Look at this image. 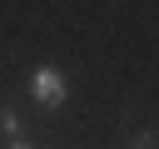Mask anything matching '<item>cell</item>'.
<instances>
[{"instance_id": "cell-4", "label": "cell", "mask_w": 159, "mask_h": 149, "mask_svg": "<svg viewBox=\"0 0 159 149\" xmlns=\"http://www.w3.org/2000/svg\"><path fill=\"white\" fill-rule=\"evenodd\" d=\"M10 149H35V144H30V139H20V134H15V139H10Z\"/></svg>"}, {"instance_id": "cell-1", "label": "cell", "mask_w": 159, "mask_h": 149, "mask_svg": "<svg viewBox=\"0 0 159 149\" xmlns=\"http://www.w3.org/2000/svg\"><path fill=\"white\" fill-rule=\"evenodd\" d=\"M30 94H35V104H45V109H60L65 104V74L55 70V65H40L35 74H30Z\"/></svg>"}, {"instance_id": "cell-2", "label": "cell", "mask_w": 159, "mask_h": 149, "mask_svg": "<svg viewBox=\"0 0 159 149\" xmlns=\"http://www.w3.org/2000/svg\"><path fill=\"white\" fill-rule=\"evenodd\" d=\"M0 129H5V139H15L20 134V114L15 109H0Z\"/></svg>"}, {"instance_id": "cell-3", "label": "cell", "mask_w": 159, "mask_h": 149, "mask_svg": "<svg viewBox=\"0 0 159 149\" xmlns=\"http://www.w3.org/2000/svg\"><path fill=\"white\" fill-rule=\"evenodd\" d=\"M129 149H159V134H139V139H134Z\"/></svg>"}]
</instances>
